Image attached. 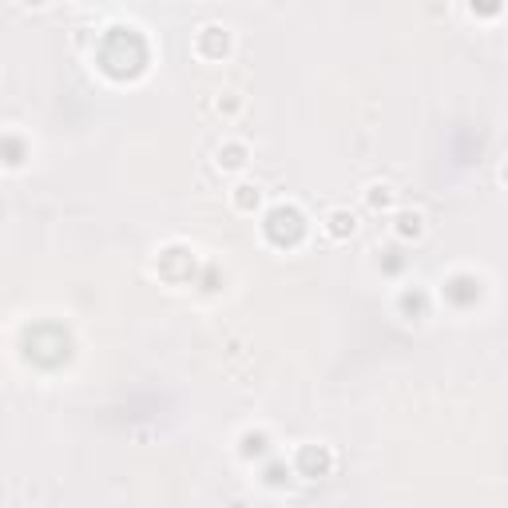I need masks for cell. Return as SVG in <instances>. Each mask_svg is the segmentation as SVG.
Here are the masks:
<instances>
[{
  "label": "cell",
  "instance_id": "1",
  "mask_svg": "<svg viewBox=\"0 0 508 508\" xmlns=\"http://www.w3.org/2000/svg\"><path fill=\"white\" fill-rule=\"evenodd\" d=\"M326 231H330L334 238H349L354 231H358V219H354L349 211H330L326 215Z\"/></svg>",
  "mask_w": 508,
  "mask_h": 508
},
{
  "label": "cell",
  "instance_id": "5",
  "mask_svg": "<svg viewBox=\"0 0 508 508\" xmlns=\"http://www.w3.org/2000/svg\"><path fill=\"white\" fill-rule=\"evenodd\" d=\"M365 198H370V207H389V203H393V187L389 183H370L365 187Z\"/></svg>",
  "mask_w": 508,
  "mask_h": 508
},
{
  "label": "cell",
  "instance_id": "3",
  "mask_svg": "<svg viewBox=\"0 0 508 508\" xmlns=\"http://www.w3.org/2000/svg\"><path fill=\"white\" fill-rule=\"evenodd\" d=\"M242 163H247V147H242V143H231L226 151L219 147V167H226V171H238Z\"/></svg>",
  "mask_w": 508,
  "mask_h": 508
},
{
  "label": "cell",
  "instance_id": "2",
  "mask_svg": "<svg viewBox=\"0 0 508 508\" xmlns=\"http://www.w3.org/2000/svg\"><path fill=\"white\" fill-rule=\"evenodd\" d=\"M421 231H425V215L421 211H405V215H397V235H401V238H417V235H421Z\"/></svg>",
  "mask_w": 508,
  "mask_h": 508
},
{
  "label": "cell",
  "instance_id": "4",
  "mask_svg": "<svg viewBox=\"0 0 508 508\" xmlns=\"http://www.w3.org/2000/svg\"><path fill=\"white\" fill-rule=\"evenodd\" d=\"M259 187H247V183H242V187H235V195H231V203H235V207H238V211H254V207H259Z\"/></svg>",
  "mask_w": 508,
  "mask_h": 508
}]
</instances>
